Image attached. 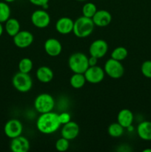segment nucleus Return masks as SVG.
<instances>
[{
    "mask_svg": "<svg viewBox=\"0 0 151 152\" xmlns=\"http://www.w3.org/2000/svg\"><path fill=\"white\" fill-rule=\"evenodd\" d=\"M62 126L59 120L58 114L50 111L40 114L36 120V128L39 132L44 134L55 133Z\"/></svg>",
    "mask_w": 151,
    "mask_h": 152,
    "instance_id": "nucleus-1",
    "label": "nucleus"
},
{
    "mask_svg": "<svg viewBox=\"0 0 151 152\" xmlns=\"http://www.w3.org/2000/svg\"><path fill=\"white\" fill-rule=\"evenodd\" d=\"M95 25L91 18L81 16L74 21L73 33L78 38H86L94 31Z\"/></svg>",
    "mask_w": 151,
    "mask_h": 152,
    "instance_id": "nucleus-2",
    "label": "nucleus"
},
{
    "mask_svg": "<svg viewBox=\"0 0 151 152\" xmlns=\"http://www.w3.org/2000/svg\"><path fill=\"white\" fill-rule=\"evenodd\" d=\"M68 66L73 73L84 74L89 68L88 57L81 52H76L70 56Z\"/></svg>",
    "mask_w": 151,
    "mask_h": 152,
    "instance_id": "nucleus-3",
    "label": "nucleus"
},
{
    "mask_svg": "<svg viewBox=\"0 0 151 152\" xmlns=\"http://www.w3.org/2000/svg\"><path fill=\"white\" fill-rule=\"evenodd\" d=\"M33 105L36 111L39 114L53 111L55 107L54 98L50 94H40L34 99Z\"/></svg>",
    "mask_w": 151,
    "mask_h": 152,
    "instance_id": "nucleus-4",
    "label": "nucleus"
},
{
    "mask_svg": "<svg viewBox=\"0 0 151 152\" xmlns=\"http://www.w3.org/2000/svg\"><path fill=\"white\" fill-rule=\"evenodd\" d=\"M12 84L14 88L21 93H26L33 87V80L29 74L19 71L12 79Z\"/></svg>",
    "mask_w": 151,
    "mask_h": 152,
    "instance_id": "nucleus-5",
    "label": "nucleus"
},
{
    "mask_svg": "<svg viewBox=\"0 0 151 152\" xmlns=\"http://www.w3.org/2000/svg\"><path fill=\"white\" fill-rule=\"evenodd\" d=\"M105 74L112 79H119L123 77L124 74V68L120 61L110 59L106 61L104 66Z\"/></svg>",
    "mask_w": 151,
    "mask_h": 152,
    "instance_id": "nucleus-6",
    "label": "nucleus"
},
{
    "mask_svg": "<svg viewBox=\"0 0 151 152\" xmlns=\"http://www.w3.org/2000/svg\"><path fill=\"white\" fill-rule=\"evenodd\" d=\"M30 20L36 28L43 29L48 27L51 19L47 10L44 9H39L33 12L30 16Z\"/></svg>",
    "mask_w": 151,
    "mask_h": 152,
    "instance_id": "nucleus-7",
    "label": "nucleus"
},
{
    "mask_svg": "<svg viewBox=\"0 0 151 152\" xmlns=\"http://www.w3.org/2000/svg\"><path fill=\"white\" fill-rule=\"evenodd\" d=\"M84 74L87 83L91 84H98L103 81L105 72L104 68H102V67L95 65V66H89Z\"/></svg>",
    "mask_w": 151,
    "mask_h": 152,
    "instance_id": "nucleus-8",
    "label": "nucleus"
},
{
    "mask_svg": "<svg viewBox=\"0 0 151 152\" xmlns=\"http://www.w3.org/2000/svg\"><path fill=\"white\" fill-rule=\"evenodd\" d=\"M23 132V126L20 120L17 119H11L5 123L4 127V134L10 139L22 135Z\"/></svg>",
    "mask_w": 151,
    "mask_h": 152,
    "instance_id": "nucleus-9",
    "label": "nucleus"
},
{
    "mask_svg": "<svg viewBox=\"0 0 151 152\" xmlns=\"http://www.w3.org/2000/svg\"><path fill=\"white\" fill-rule=\"evenodd\" d=\"M108 51V44L105 40L98 39L94 40L90 44L89 48V53L91 56L101 59L107 54Z\"/></svg>",
    "mask_w": 151,
    "mask_h": 152,
    "instance_id": "nucleus-10",
    "label": "nucleus"
},
{
    "mask_svg": "<svg viewBox=\"0 0 151 152\" xmlns=\"http://www.w3.org/2000/svg\"><path fill=\"white\" fill-rule=\"evenodd\" d=\"M13 38V43L19 48H27L33 42L34 37L31 32L28 31H20Z\"/></svg>",
    "mask_w": 151,
    "mask_h": 152,
    "instance_id": "nucleus-11",
    "label": "nucleus"
},
{
    "mask_svg": "<svg viewBox=\"0 0 151 152\" xmlns=\"http://www.w3.org/2000/svg\"><path fill=\"white\" fill-rule=\"evenodd\" d=\"M44 51L52 57L58 56L62 51V43L56 38H49L44 44Z\"/></svg>",
    "mask_w": 151,
    "mask_h": 152,
    "instance_id": "nucleus-12",
    "label": "nucleus"
},
{
    "mask_svg": "<svg viewBox=\"0 0 151 152\" xmlns=\"http://www.w3.org/2000/svg\"><path fill=\"white\" fill-rule=\"evenodd\" d=\"M74 21L68 16L61 17L56 21L55 28L58 33L62 35H68L73 32Z\"/></svg>",
    "mask_w": 151,
    "mask_h": 152,
    "instance_id": "nucleus-13",
    "label": "nucleus"
},
{
    "mask_svg": "<svg viewBox=\"0 0 151 152\" xmlns=\"http://www.w3.org/2000/svg\"><path fill=\"white\" fill-rule=\"evenodd\" d=\"M79 132L78 125L76 122L70 121L69 123L63 125L61 130V134L62 137L66 138L68 140H73L78 136Z\"/></svg>",
    "mask_w": 151,
    "mask_h": 152,
    "instance_id": "nucleus-14",
    "label": "nucleus"
},
{
    "mask_svg": "<svg viewBox=\"0 0 151 152\" xmlns=\"http://www.w3.org/2000/svg\"><path fill=\"white\" fill-rule=\"evenodd\" d=\"M10 148L13 152H28L30 148V144L25 137L20 135L11 139Z\"/></svg>",
    "mask_w": 151,
    "mask_h": 152,
    "instance_id": "nucleus-15",
    "label": "nucleus"
},
{
    "mask_svg": "<svg viewBox=\"0 0 151 152\" xmlns=\"http://www.w3.org/2000/svg\"><path fill=\"white\" fill-rule=\"evenodd\" d=\"M92 19H93L95 26L104 28L111 23L112 15L106 10H98L93 16Z\"/></svg>",
    "mask_w": 151,
    "mask_h": 152,
    "instance_id": "nucleus-16",
    "label": "nucleus"
},
{
    "mask_svg": "<svg viewBox=\"0 0 151 152\" xmlns=\"http://www.w3.org/2000/svg\"><path fill=\"white\" fill-rule=\"evenodd\" d=\"M134 115L130 109L124 108L119 111L117 115V122L124 129H127L133 125Z\"/></svg>",
    "mask_w": 151,
    "mask_h": 152,
    "instance_id": "nucleus-17",
    "label": "nucleus"
},
{
    "mask_svg": "<svg viewBox=\"0 0 151 152\" xmlns=\"http://www.w3.org/2000/svg\"><path fill=\"white\" fill-rule=\"evenodd\" d=\"M36 78L40 83H49L53 80L54 77L53 71L50 67L41 66L36 70Z\"/></svg>",
    "mask_w": 151,
    "mask_h": 152,
    "instance_id": "nucleus-18",
    "label": "nucleus"
},
{
    "mask_svg": "<svg viewBox=\"0 0 151 152\" xmlns=\"http://www.w3.org/2000/svg\"><path fill=\"white\" fill-rule=\"evenodd\" d=\"M137 134L143 140H151V121H143L137 126Z\"/></svg>",
    "mask_w": 151,
    "mask_h": 152,
    "instance_id": "nucleus-19",
    "label": "nucleus"
},
{
    "mask_svg": "<svg viewBox=\"0 0 151 152\" xmlns=\"http://www.w3.org/2000/svg\"><path fill=\"white\" fill-rule=\"evenodd\" d=\"M4 23V31L10 37H13L20 31V23L15 18H10Z\"/></svg>",
    "mask_w": 151,
    "mask_h": 152,
    "instance_id": "nucleus-20",
    "label": "nucleus"
},
{
    "mask_svg": "<svg viewBox=\"0 0 151 152\" xmlns=\"http://www.w3.org/2000/svg\"><path fill=\"white\" fill-rule=\"evenodd\" d=\"M86 80L84 74H78V73H73L70 79V84L73 88L80 89L85 85Z\"/></svg>",
    "mask_w": 151,
    "mask_h": 152,
    "instance_id": "nucleus-21",
    "label": "nucleus"
},
{
    "mask_svg": "<svg viewBox=\"0 0 151 152\" xmlns=\"http://www.w3.org/2000/svg\"><path fill=\"white\" fill-rule=\"evenodd\" d=\"M108 134L114 138H118L122 136L124 133V128L117 123H113L109 126L107 129Z\"/></svg>",
    "mask_w": 151,
    "mask_h": 152,
    "instance_id": "nucleus-22",
    "label": "nucleus"
},
{
    "mask_svg": "<svg viewBox=\"0 0 151 152\" xmlns=\"http://www.w3.org/2000/svg\"><path fill=\"white\" fill-rule=\"evenodd\" d=\"M127 56H128V51L127 48L123 46H118L113 49L111 52V58L115 60L120 61V62L124 60L127 57Z\"/></svg>",
    "mask_w": 151,
    "mask_h": 152,
    "instance_id": "nucleus-23",
    "label": "nucleus"
},
{
    "mask_svg": "<svg viewBox=\"0 0 151 152\" xmlns=\"http://www.w3.org/2000/svg\"><path fill=\"white\" fill-rule=\"evenodd\" d=\"M10 7L8 3L5 1H0V22L4 23L10 18Z\"/></svg>",
    "mask_w": 151,
    "mask_h": 152,
    "instance_id": "nucleus-24",
    "label": "nucleus"
},
{
    "mask_svg": "<svg viewBox=\"0 0 151 152\" xmlns=\"http://www.w3.org/2000/svg\"><path fill=\"white\" fill-rule=\"evenodd\" d=\"M18 67H19V71L25 74H29L33 68V63L30 58L25 57L19 61Z\"/></svg>",
    "mask_w": 151,
    "mask_h": 152,
    "instance_id": "nucleus-25",
    "label": "nucleus"
},
{
    "mask_svg": "<svg viewBox=\"0 0 151 152\" xmlns=\"http://www.w3.org/2000/svg\"><path fill=\"white\" fill-rule=\"evenodd\" d=\"M97 10V7L94 3L87 2L83 5L81 11H82L83 16L92 19Z\"/></svg>",
    "mask_w": 151,
    "mask_h": 152,
    "instance_id": "nucleus-26",
    "label": "nucleus"
},
{
    "mask_svg": "<svg viewBox=\"0 0 151 152\" xmlns=\"http://www.w3.org/2000/svg\"><path fill=\"white\" fill-rule=\"evenodd\" d=\"M55 147H56V149L59 151H66L70 147V140L62 137L56 140Z\"/></svg>",
    "mask_w": 151,
    "mask_h": 152,
    "instance_id": "nucleus-27",
    "label": "nucleus"
},
{
    "mask_svg": "<svg viewBox=\"0 0 151 152\" xmlns=\"http://www.w3.org/2000/svg\"><path fill=\"white\" fill-rule=\"evenodd\" d=\"M141 71L145 77L151 79V60L144 61L142 64Z\"/></svg>",
    "mask_w": 151,
    "mask_h": 152,
    "instance_id": "nucleus-28",
    "label": "nucleus"
},
{
    "mask_svg": "<svg viewBox=\"0 0 151 152\" xmlns=\"http://www.w3.org/2000/svg\"><path fill=\"white\" fill-rule=\"evenodd\" d=\"M58 117H59V120L62 126H63V125L66 124V123L71 121L70 114L68 112H66V111H63V112L58 114Z\"/></svg>",
    "mask_w": 151,
    "mask_h": 152,
    "instance_id": "nucleus-29",
    "label": "nucleus"
},
{
    "mask_svg": "<svg viewBox=\"0 0 151 152\" xmlns=\"http://www.w3.org/2000/svg\"><path fill=\"white\" fill-rule=\"evenodd\" d=\"M29 1L33 5L41 7L45 4H48L49 0H29Z\"/></svg>",
    "mask_w": 151,
    "mask_h": 152,
    "instance_id": "nucleus-30",
    "label": "nucleus"
},
{
    "mask_svg": "<svg viewBox=\"0 0 151 152\" xmlns=\"http://www.w3.org/2000/svg\"><path fill=\"white\" fill-rule=\"evenodd\" d=\"M98 60H99L98 58L90 56V57H88L89 66H95V65H97Z\"/></svg>",
    "mask_w": 151,
    "mask_h": 152,
    "instance_id": "nucleus-31",
    "label": "nucleus"
},
{
    "mask_svg": "<svg viewBox=\"0 0 151 152\" xmlns=\"http://www.w3.org/2000/svg\"><path fill=\"white\" fill-rule=\"evenodd\" d=\"M4 28L3 27L2 23L0 22V37H1V35H2L3 33H4Z\"/></svg>",
    "mask_w": 151,
    "mask_h": 152,
    "instance_id": "nucleus-32",
    "label": "nucleus"
},
{
    "mask_svg": "<svg viewBox=\"0 0 151 152\" xmlns=\"http://www.w3.org/2000/svg\"><path fill=\"white\" fill-rule=\"evenodd\" d=\"M16 0H4V1H5V2L7 3H11V2H13V1H15Z\"/></svg>",
    "mask_w": 151,
    "mask_h": 152,
    "instance_id": "nucleus-33",
    "label": "nucleus"
},
{
    "mask_svg": "<svg viewBox=\"0 0 151 152\" xmlns=\"http://www.w3.org/2000/svg\"><path fill=\"white\" fill-rule=\"evenodd\" d=\"M143 152H151L150 148H147V149L143 150Z\"/></svg>",
    "mask_w": 151,
    "mask_h": 152,
    "instance_id": "nucleus-34",
    "label": "nucleus"
},
{
    "mask_svg": "<svg viewBox=\"0 0 151 152\" xmlns=\"http://www.w3.org/2000/svg\"><path fill=\"white\" fill-rule=\"evenodd\" d=\"M77 1H87V0H77Z\"/></svg>",
    "mask_w": 151,
    "mask_h": 152,
    "instance_id": "nucleus-35",
    "label": "nucleus"
}]
</instances>
